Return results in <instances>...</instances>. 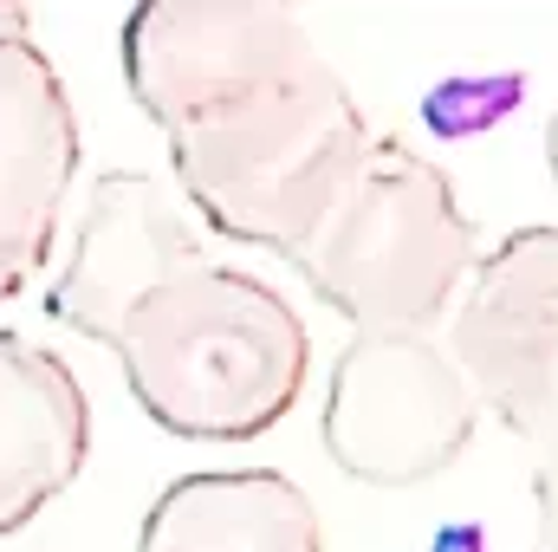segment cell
<instances>
[{
	"mask_svg": "<svg viewBox=\"0 0 558 552\" xmlns=\"http://www.w3.org/2000/svg\"><path fill=\"white\" fill-rule=\"evenodd\" d=\"M118 52L189 215L299 261L371 149L351 85L312 33L247 0H143L124 13Z\"/></svg>",
	"mask_w": 558,
	"mask_h": 552,
	"instance_id": "obj_1",
	"label": "cell"
},
{
	"mask_svg": "<svg viewBox=\"0 0 558 552\" xmlns=\"http://www.w3.org/2000/svg\"><path fill=\"white\" fill-rule=\"evenodd\" d=\"M137 410L182 442H254L299 404L305 319L247 267L202 261L162 279L111 338Z\"/></svg>",
	"mask_w": 558,
	"mask_h": 552,
	"instance_id": "obj_2",
	"label": "cell"
},
{
	"mask_svg": "<svg viewBox=\"0 0 558 552\" xmlns=\"http://www.w3.org/2000/svg\"><path fill=\"white\" fill-rule=\"evenodd\" d=\"M312 299L357 332H428L454 312L481 267V228L468 221L448 169L403 137H371L357 176L292 261Z\"/></svg>",
	"mask_w": 558,
	"mask_h": 552,
	"instance_id": "obj_3",
	"label": "cell"
},
{
	"mask_svg": "<svg viewBox=\"0 0 558 552\" xmlns=\"http://www.w3.org/2000/svg\"><path fill=\"white\" fill-rule=\"evenodd\" d=\"M481 404L428 332H357L325 377L318 442L357 488H422L474 442Z\"/></svg>",
	"mask_w": 558,
	"mask_h": 552,
	"instance_id": "obj_4",
	"label": "cell"
},
{
	"mask_svg": "<svg viewBox=\"0 0 558 552\" xmlns=\"http://www.w3.org/2000/svg\"><path fill=\"white\" fill-rule=\"evenodd\" d=\"M448 319L474 404L539 455L558 448V228H520L481 254Z\"/></svg>",
	"mask_w": 558,
	"mask_h": 552,
	"instance_id": "obj_5",
	"label": "cell"
},
{
	"mask_svg": "<svg viewBox=\"0 0 558 552\" xmlns=\"http://www.w3.org/2000/svg\"><path fill=\"white\" fill-rule=\"evenodd\" d=\"M202 261H208V241H202V221L189 215V202L162 176L111 169L85 195V215L72 228V254L59 261L46 312L65 332L111 351V338L124 332V319L162 279L189 274Z\"/></svg>",
	"mask_w": 558,
	"mask_h": 552,
	"instance_id": "obj_6",
	"label": "cell"
},
{
	"mask_svg": "<svg viewBox=\"0 0 558 552\" xmlns=\"http://www.w3.org/2000/svg\"><path fill=\"white\" fill-rule=\"evenodd\" d=\"M85 143L59 65L33 33H0V305L59 248Z\"/></svg>",
	"mask_w": 558,
	"mask_h": 552,
	"instance_id": "obj_7",
	"label": "cell"
},
{
	"mask_svg": "<svg viewBox=\"0 0 558 552\" xmlns=\"http://www.w3.org/2000/svg\"><path fill=\"white\" fill-rule=\"evenodd\" d=\"M92 455V404L72 364L0 332V540L33 527Z\"/></svg>",
	"mask_w": 558,
	"mask_h": 552,
	"instance_id": "obj_8",
	"label": "cell"
},
{
	"mask_svg": "<svg viewBox=\"0 0 558 552\" xmlns=\"http://www.w3.org/2000/svg\"><path fill=\"white\" fill-rule=\"evenodd\" d=\"M137 552H325V520L279 468H202L149 501Z\"/></svg>",
	"mask_w": 558,
	"mask_h": 552,
	"instance_id": "obj_9",
	"label": "cell"
},
{
	"mask_svg": "<svg viewBox=\"0 0 558 552\" xmlns=\"http://www.w3.org/2000/svg\"><path fill=\"white\" fill-rule=\"evenodd\" d=\"M533 507H539V552H558V448H546L533 468Z\"/></svg>",
	"mask_w": 558,
	"mask_h": 552,
	"instance_id": "obj_10",
	"label": "cell"
},
{
	"mask_svg": "<svg viewBox=\"0 0 558 552\" xmlns=\"http://www.w3.org/2000/svg\"><path fill=\"white\" fill-rule=\"evenodd\" d=\"M33 20H26V7H0V33H26Z\"/></svg>",
	"mask_w": 558,
	"mask_h": 552,
	"instance_id": "obj_11",
	"label": "cell"
},
{
	"mask_svg": "<svg viewBox=\"0 0 558 552\" xmlns=\"http://www.w3.org/2000/svg\"><path fill=\"white\" fill-rule=\"evenodd\" d=\"M546 163H553V182H558V105H553V124H546Z\"/></svg>",
	"mask_w": 558,
	"mask_h": 552,
	"instance_id": "obj_12",
	"label": "cell"
}]
</instances>
